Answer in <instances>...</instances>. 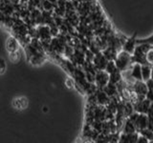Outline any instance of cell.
I'll use <instances>...</instances> for the list:
<instances>
[{
	"label": "cell",
	"mask_w": 153,
	"mask_h": 143,
	"mask_svg": "<svg viewBox=\"0 0 153 143\" xmlns=\"http://www.w3.org/2000/svg\"><path fill=\"white\" fill-rule=\"evenodd\" d=\"M115 63H116L117 68L121 71L124 72L131 68L132 66V55L126 51H121L118 52L116 58L114 59Z\"/></svg>",
	"instance_id": "cell-1"
},
{
	"label": "cell",
	"mask_w": 153,
	"mask_h": 143,
	"mask_svg": "<svg viewBox=\"0 0 153 143\" xmlns=\"http://www.w3.org/2000/svg\"><path fill=\"white\" fill-rule=\"evenodd\" d=\"M109 83V74L105 70H98L95 74V84L99 89H102Z\"/></svg>",
	"instance_id": "cell-2"
},
{
	"label": "cell",
	"mask_w": 153,
	"mask_h": 143,
	"mask_svg": "<svg viewBox=\"0 0 153 143\" xmlns=\"http://www.w3.org/2000/svg\"><path fill=\"white\" fill-rule=\"evenodd\" d=\"M108 59L107 57L103 55L102 52H99L94 55L93 58V64L95 66V68L98 70H105L106 68V65L108 63Z\"/></svg>",
	"instance_id": "cell-3"
},
{
	"label": "cell",
	"mask_w": 153,
	"mask_h": 143,
	"mask_svg": "<svg viewBox=\"0 0 153 143\" xmlns=\"http://www.w3.org/2000/svg\"><path fill=\"white\" fill-rule=\"evenodd\" d=\"M129 78H133L135 80H143L142 75V65L140 63H133L131 68L127 70Z\"/></svg>",
	"instance_id": "cell-4"
},
{
	"label": "cell",
	"mask_w": 153,
	"mask_h": 143,
	"mask_svg": "<svg viewBox=\"0 0 153 143\" xmlns=\"http://www.w3.org/2000/svg\"><path fill=\"white\" fill-rule=\"evenodd\" d=\"M136 36H137V33L135 32L130 38H127L126 40H124L123 44V51H126L131 55L133 54L134 50H135V48H136V45H137Z\"/></svg>",
	"instance_id": "cell-5"
},
{
	"label": "cell",
	"mask_w": 153,
	"mask_h": 143,
	"mask_svg": "<svg viewBox=\"0 0 153 143\" xmlns=\"http://www.w3.org/2000/svg\"><path fill=\"white\" fill-rule=\"evenodd\" d=\"M134 124H135L137 132L139 130H142V129H146L147 128L148 125V116L146 114H142L139 113L138 116L136 117L135 121H134Z\"/></svg>",
	"instance_id": "cell-6"
},
{
	"label": "cell",
	"mask_w": 153,
	"mask_h": 143,
	"mask_svg": "<svg viewBox=\"0 0 153 143\" xmlns=\"http://www.w3.org/2000/svg\"><path fill=\"white\" fill-rule=\"evenodd\" d=\"M139 133L138 132H134V133H126L122 132L120 133V139L119 142H126V143H135L138 140L139 137Z\"/></svg>",
	"instance_id": "cell-7"
},
{
	"label": "cell",
	"mask_w": 153,
	"mask_h": 143,
	"mask_svg": "<svg viewBox=\"0 0 153 143\" xmlns=\"http://www.w3.org/2000/svg\"><path fill=\"white\" fill-rule=\"evenodd\" d=\"M12 105L14 109L18 110V111H22V110H25L28 107L29 102L25 97H19L13 99Z\"/></svg>",
	"instance_id": "cell-8"
},
{
	"label": "cell",
	"mask_w": 153,
	"mask_h": 143,
	"mask_svg": "<svg viewBox=\"0 0 153 143\" xmlns=\"http://www.w3.org/2000/svg\"><path fill=\"white\" fill-rule=\"evenodd\" d=\"M6 49L9 52H16L19 50V44L16 40V38H13V36H10L8 38L6 41Z\"/></svg>",
	"instance_id": "cell-9"
},
{
	"label": "cell",
	"mask_w": 153,
	"mask_h": 143,
	"mask_svg": "<svg viewBox=\"0 0 153 143\" xmlns=\"http://www.w3.org/2000/svg\"><path fill=\"white\" fill-rule=\"evenodd\" d=\"M151 68L152 66L149 64L142 65V75H143V80L145 82L149 78H151Z\"/></svg>",
	"instance_id": "cell-10"
},
{
	"label": "cell",
	"mask_w": 153,
	"mask_h": 143,
	"mask_svg": "<svg viewBox=\"0 0 153 143\" xmlns=\"http://www.w3.org/2000/svg\"><path fill=\"white\" fill-rule=\"evenodd\" d=\"M123 133H130L137 132V129H136L135 124H134L132 121L129 120L128 118H126V121H124V123H123Z\"/></svg>",
	"instance_id": "cell-11"
},
{
	"label": "cell",
	"mask_w": 153,
	"mask_h": 143,
	"mask_svg": "<svg viewBox=\"0 0 153 143\" xmlns=\"http://www.w3.org/2000/svg\"><path fill=\"white\" fill-rule=\"evenodd\" d=\"M138 133H140V135L146 136L148 140H149V142L153 141V131H151L150 129L148 128H146V129H142V130H139Z\"/></svg>",
	"instance_id": "cell-12"
},
{
	"label": "cell",
	"mask_w": 153,
	"mask_h": 143,
	"mask_svg": "<svg viewBox=\"0 0 153 143\" xmlns=\"http://www.w3.org/2000/svg\"><path fill=\"white\" fill-rule=\"evenodd\" d=\"M119 69L117 68V66H116V63H115V61L114 60H109L108 61V63L106 65V68H105V71L107 72V73L110 74H112L114 73V72H116L118 71Z\"/></svg>",
	"instance_id": "cell-13"
},
{
	"label": "cell",
	"mask_w": 153,
	"mask_h": 143,
	"mask_svg": "<svg viewBox=\"0 0 153 143\" xmlns=\"http://www.w3.org/2000/svg\"><path fill=\"white\" fill-rule=\"evenodd\" d=\"M20 57H21V55H20V52H19V50L10 52V55H9V58L13 63H17V62L20 60Z\"/></svg>",
	"instance_id": "cell-14"
},
{
	"label": "cell",
	"mask_w": 153,
	"mask_h": 143,
	"mask_svg": "<svg viewBox=\"0 0 153 143\" xmlns=\"http://www.w3.org/2000/svg\"><path fill=\"white\" fill-rule=\"evenodd\" d=\"M146 61H147V64L149 65H153V47L151 46L150 49L147 51L146 55Z\"/></svg>",
	"instance_id": "cell-15"
},
{
	"label": "cell",
	"mask_w": 153,
	"mask_h": 143,
	"mask_svg": "<svg viewBox=\"0 0 153 143\" xmlns=\"http://www.w3.org/2000/svg\"><path fill=\"white\" fill-rule=\"evenodd\" d=\"M7 70V63L3 57L0 56V74H3L6 73Z\"/></svg>",
	"instance_id": "cell-16"
},
{
	"label": "cell",
	"mask_w": 153,
	"mask_h": 143,
	"mask_svg": "<svg viewBox=\"0 0 153 143\" xmlns=\"http://www.w3.org/2000/svg\"><path fill=\"white\" fill-rule=\"evenodd\" d=\"M138 143H148L149 140L147 139L146 136H143L142 135H139V137H138V140H137Z\"/></svg>",
	"instance_id": "cell-17"
},
{
	"label": "cell",
	"mask_w": 153,
	"mask_h": 143,
	"mask_svg": "<svg viewBox=\"0 0 153 143\" xmlns=\"http://www.w3.org/2000/svg\"><path fill=\"white\" fill-rule=\"evenodd\" d=\"M146 86H147V89L149 90V91H152V92H153V79L152 78H149L148 80L146 81Z\"/></svg>",
	"instance_id": "cell-18"
},
{
	"label": "cell",
	"mask_w": 153,
	"mask_h": 143,
	"mask_svg": "<svg viewBox=\"0 0 153 143\" xmlns=\"http://www.w3.org/2000/svg\"><path fill=\"white\" fill-rule=\"evenodd\" d=\"M146 98H147L149 101L153 102V92L152 91H149V90L147 91V93L146 94Z\"/></svg>",
	"instance_id": "cell-19"
},
{
	"label": "cell",
	"mask_w": 153,
	"mask_h": 143,
	"mask_svg": "<svg viewBox=\"0 0 153 143\" xmlns=\"http://www.w3.org/2000/svg\"><path fill=\"white\" fill-rule=\"evenodd\" d=\"M151 78L153 79V65H152V68H151Z\"/></svg>",
	"instance_id": "cell-20"
},
{
	"label": "cell",
	"mask_w": 153,
	"mask_h": 143,
	"mask_svg": "<svg viewBox=\"0 0 153 143\" xmlns=\"http://www.w3.org/2000/svg\"><path fill=\"white\" fill-rule=\"evenodd\" d=\"M43 109H44V110H43V111H44V112H47V111H48V110H47L48 108H47V107H44V108H43Z\"/></svg>",
	"instance_id": "cell-21"
},
{
	"label": "cell",
	"mask_w": 153,
	"mask_h": 143,
	"mask_svg": "<svg viewBox=\"0 0 153 143\" xmlns=\"http://www.w3.org/2000/svg\"><path fill=\"white\" fill-rule=\"evenodd\" d=\"M152 142H153V141H152Z\"/></svg>",
	"instance_id": "cell-22"
}]
</instances>
